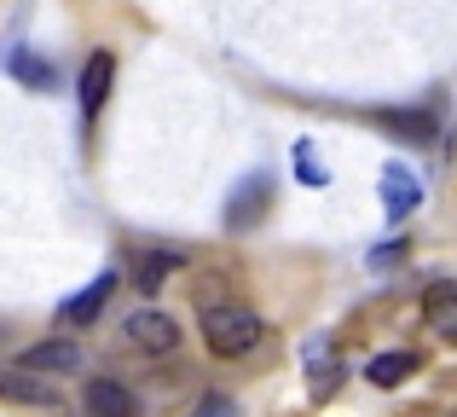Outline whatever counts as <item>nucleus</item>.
Returning a JSON list of instances; mask_svg holds the SVG:
<instances>
[{
	"mask_svg": "<svg viewBox=\"0 0 457 417\" xmlns=\"http://www.w3.org/2000/svg\"><path fill=\"white\" fill-rule=\"evenodd\" d=\"M417 204H423V180L405 163H388L382 169V209H388V221H405Z\"/></svg>",
	"mask_w": 457,
	"mask_h": 417,
	"instance_id": "nucleus-6",
	"label": "nucleus"
},
{
	"mask_svg": "<svg viewBox=\"0 0 457 417\" xmlns=\"http://www.w3.org/2000/svg\"><path fill=\"white\" fill-rule=\"evenodd\" d=\"M111 290H116V272H99V279H93L81 296H70V302L58 307V325H87V319L111 302Z\"/></svg>",
	"mask_w": 457,
	"mask_h": 417,
	"instance_id": "nucleus-8",
	"label": "nucleus"
},
{
	"mask_svg": "<svg viewBox=\"0 0 457 417\" xmlns=\"http://www.w3.org/2000/svg\"><path fill=\"white\" fill-rule=\"evenodd\" d=\"M411 371H417V354H377V360L365 365V377H370L377 388H400Z\"/></svg>",
	"mask_w": 457,
	"mask_h": 417,
	"instance_id": "nucleus-11",
	"label": "nucleus"
},
{
	"mask_svg": "<svg viewBox=\"0 0 457 417\" xmlns=\"http://www.w3.org/2000/svg\"><path fill=\"white\" fill-rule=\"evenodd\" d=\"M267 209H272V180L267 174H249V180H237L232 204H226V226H232V232H249Z\"/></svg>",
	"mask_w": 457,
	"mask_h": 417,
	"instance_id": "nucleus-4",
	"label": "nucleus"
},
{
	"mask_svg": "<svg viewBox=\"0 0 457 417\" xmlns=\"http://www.w3.org/2000/svg\"><path fill=\"white\" fill-rule=\"evenodd\" d=\"M81 406L93 417H134V395H128L116 377H93V383L81 388Z\"/></svg>",
	"mask_w": 457,
	"mask_h": 417,
	"instance_id": "nucleus-7",
	"label": "nucleus"
},
{
	"mask_svg": "<svg viewBox=\"0 0 457 417\" xmlns=\"http://www.w3.org/2000/svg\"><path fill=\"white\" fill-rule=\"evenodd\" d=\"M377 122H388V128H400V134H417V139H435V122H428L423 111H382Z\"/></svg>",
	"mask_w": 457,
	"mask_h": 417,
	"instance_id": "nucleus-14",
	"label": "nucleus"
},
{
	"mask_svg": "<svg viewBox=\"0 0 457 417\" xmlns=\"http://www.w3.org/2000/svg\"><path fill=\"white\" fill-rule=\"evenodd\" d=\"M18 371H29V377H64V371H81V342H70V337L35 342V348L18 354Z\"/></svg>",
	"mask_w": 457,
	"mask_h": 417,
	"instance_id": "nucleus-2",
	"label": "nucleus"
},
{
	"mask_svg": "<svg viewBox=\"0 0 457 417\" xmlns=\"http://www.w3.org/2000/svg\"><path fill=\"white\" fill-rule=\"evenodd\" d=\"M12 76H18L23 88H53V64H41V58H29V53H12Z\"/></svg>",
	"mask_w": 457,
	"mask_h": 417,
	"instance_id": "nucleus-13",
	"label": "nucleus"
},
{
	"mask_svg": "<svg viewBox=\"0 0 457 417\" xmlns=\"http://www.w3.org/2000/svg\"><path fill=\"white\" fill-rule=\"evenodd\" d=\"M179 267H186V255H179V249H151V255H139V267H134V284H139L145 296H156V290H162V284L174 279Z\"/></svg>",
	"mask_w": 457,
	"mask_h": 417,
	"instance_id": "nucleus-9",
	"label": "nucleus"
},
{
	"mask_svg": "<svg viewBox=\"0 0 457 417\" xmlns=\"http://www.w3.org/2000/svg\"><path fill=\"white\" fill-rule=\"evenodd\" d=\"M122 337L134 342L139 354H174L179 348V325L168 313H156V307H145V313H128Z\"/></svg>",
	"mask_w": 457,
	"mask_h": 417,
	"instance_id": "nucleus-3",
	"label": "nucleus"
},
{
	"mask_svg": "<svg viewBox=\"0 0 457 417\" xmlns=\"http://www.w3.org/2000/svg\"><path fill=\"white\" fill-rule=\"evenodd\" d=\"M295 174H302L307 186H330V169L312 157V146H295Z\"/></svg>",
	"mask_w": 457,
	"mask_h": 417,
	"instance_id": "nucleus-15",
	"label": "nucleus"
},
{
	"mask_svg": "<svg viewBox=\"0 0 457 417\" xmlns=\"http://www.w3.org/2000/svg\"><path fill=\"white\" fill-rule=\"evenodd\" d=\"M111 81H116V58L104 53H87V64H81V88H76V99H81V116H99L104 111V99H111Z\"/></svg>",
	"mask_w": 457,
	"mask_h": 417,
	"instance_id": "nucleus-5",
	"label": "nucleus"
},
{
	"mask_svg": "<svg viewBox=\"0 0 457 417\" xmlns=\"http://www.w3.org/2000/svg\"><path fill=\"white\" fill-rule=\"evenodd\" d=\"M186 417H237V406H232L226 395H203V400H197V406H191Z\"/></svg>",
	"mask_w": 457,
	"mask_h": 417,
	"instance_id": "nucleus-16",
	"label": "nucleus"
},
{
	"mask_svg": "<svg viewBox=\"0 0 457 417\" xmlns=\"http://www.w3.org/2000/svg\"><path fill=\"white\" fill-rule=\"evenodd\" d=\"M0 400H23V406H53V388L29 371H0Z\"/></svg>",
	"mask_w": 457,
	"mask_h": 417,
	"instance_id": "nucleus-10",
	"label": "nucleus"
},
{
	"mask_svg": "<svg viewBox=\"0 0 457 417\" xmlns=\"http://www.w3.org/2000/svg\"><path fill=\"white\" fill-rule=\"evenodd\" d=\"M267 337V319L244 302H209L203 307V342H209L214 360H244V354L261 348Z\"/></svg>",
	"mask_w": 457,
	"mask_h": 417,
	"instance_id": "nucleus-1",
	"label": "nucleus"
},
{
	"mask_svg": "<svg viewBox=\"0 0 457 417\" xmlns=\"http://www.w3.org/2000/svg\"><path fill=\"white\" fill-rule=\"evenodd\" d=\"M423 307H428V325L457 337V284H435V290L423 296Z\"/></svg>",
	"mask_w": 457,
	"mask_h": 417,
	"instance_id": "nucleus-12",
	"label": "nucleus"
}]
</instances>
